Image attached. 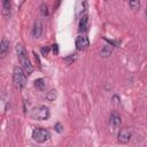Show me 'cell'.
I'll use <instances>...</instances> for the list:
<instances>
[{"instance_id": "obj_4", "label": "cell", "mask_w": 147, "mask_h": 147, "mask_svg": "<svg viewBox=\"0 0 147 147\" xmlns=\"http://www.w3.org/2000/svg\"><path fill=\"white\" fill-rule=\"evenodd\" d=\"M32 138L37 142H45L51 138V133L48 130L42 127H36L32 131Z\"/></svg>"}, {"instance_id": "obj_15", "label": "cell", "mask_w": 147, "mask_h": 147, "mask_svg": "<svg viewBox=\"0 0 147 147\" xmlns=\"http://www.w3.org/2000/svg\"><path fill=\"white\" fill-rule=\"evenodd\" d=\"M39 9H40V14L42 15V16H47L48 15V6L46 5V3H41L40 5V7H39Z\"/></svg>"}, {"instance_id": "obj_13", "label": "cell", "mask_w": 147, "mask_h": 147, "mask_svg": "<svg viewBox=\"0 0 147 147\" xmlns=\"http://www.w3.org/2000/svg\"><path fill=\"white\" fill-rule=\"evenodd\" d=\"M33 85H34L36 88L42 91V90L45 88V86H46V83H45V79H44V78H38V79H36V80L33 82Z\"/></svg>"}, {"instance_id": "obj_1", "label": "cell", "mask_w": 147, "mask_h": 147, "mask_svg": "<svg viewBox=\"0 0 147 147\" xmlns=\"http://www.w3.org/2000/svg\"><path fill=\"white\" fill-rule=\"evenodd\" d=\"M16 53H17V57H18V61L23 68V70L25 71V74L28 75H31L32 71H33V67L28 57V54H26V51L25 48L23 47L22 44H16Z\"/></svg>"}, {"instance_id": "obj_10", "label": "cell", "mask_w": 147, "mask_h": 147, "mask_svg": "<svg viewBox=\"0 0 147 147\" xmlns=\"http://www.w3.org/2000/svg\"><path fill=\"white\" fill-rule=\"evenodd\" d=\"M8 48H9V41L3 37V38L1 39V44H0V54H1L2 57L6 55Z\"/></svg>"}, {"instance_id": "obj_9", "label": "cell", "mask_w": 147, "mask_h": 147, "mask_svg": "<svg viewBox=\"0 0 147 147\" xmlns=\"http://www.w3.org/2000/svg\"><path fill=\"white\" fill-rule=\"evenodd\" d=\"M87 23H88V18H87V15L84 14L80 20H79V26H78V31L79 32H84L87 30Z\"/></svg>"}, {"instance_id": "obj_20", "label": "cell", "mask_w": 147, "mask_h": 147, "mask_svg": "<svg viewBox=\"0 0 147 147\" xmlns=\"http://www.w3.org/2000/svg\"><path fill=\"white\" fill-rule=\"evenodd\" d=\"M74 55H75V54H74ZM74 55H71L70 57H68V59H65L64 61H65V62H68V63H71V62H72V61H74V60L76 59V56H74Z\"/></svg>"}, {"instance_id": "obj_8", "label": "cell", "mask_w": 147, "mask_h": 147, "mask_svg": "<svg viewBox=\"0 0 147 147\" xmlns=\"http://www.w3.org/2000/svg\"><path fill=\"white\" fill-rule=\"evenodd\" d=\"M41 33H42V24H41V22L38 20V21H36L34 24H33L32 34H33L34 38H39V37L41 36Z\"/></svg>"}, {"instance_id": "obj_17", "label": "cell", "mask_w": 147, "mask_h": 147, "mask_svg": "<svg viewBox=\"0 0 147 147\" xmlns=\"http://www.w3.org/2000/svg\"><path fill=\"white\" fill-rule=\"evenodd\" d=\"M129 6L131 7V9H139V7H140V2L138 1V0H136V1H130L129 2Z\"/></svg>"}, {"instance_id": "obj_18", "label": "cell", "mask_w": 147, "mask_h": 147, "mask_svg": "<svg viewBox=\"0 0 147 147\" xmlns=\"http://www.w3.org/2000/svg\"><path fill=\"white\" fill-rule=\"evenodd\" d=\"M54 127H55V130H56L59 133H61V132H62V125H61L60 123H56Z\"/></svg>"}, {"instance_id": "obj_2", "label": "cell", "mask_w": 147, "mask_h": 147, "mask_svg": "<svg viewBox=\"0 0 147 147\" xmlns=\"http://www.w3.org/2000/svg\"><path fill=\"white\" fill-rule=\"evenodd\" d=\"M13 83L17 90H22L26 85V74L22 67H15L13 70Z\"/></svg>"}, {"instance_id": "obj_11", "label": "cell", "mask_w": 147, "mask_h": 147, "mask_svg": "<svg viewBox=\"0 0 147 147\" xmlns=\"http://www.w3.org/2000/svg\"><path fill=\"white\" fill-rule=\"evenodd\" d=\"M85 9H86V2L85 1L77 2V5H76V15L82 17L83 16V13L85 11Z\"/></svg>"}, {"instance_id": "obj_21", "label": "cell", "mask_w": 147, "mask_h": 147, "mask_svg": "<svg viewBox=\"0 0 147 147\" xmlns=\"http://www.w3.org/2000/svg\"><path fill=\"white\" fill-rule=\"evenodd\" d=\"M53 53H54V54H57V53H59V47H57L56 44L53 45Z\"/></svg>"}, {"instance_id": "obj_7", "label": "cell", "mask_w": 147, "mask_h": 147, "mask_svg": "<svg viewBox=\"0 0 147 147\" xmlns=\"http://www.w3.org/2000/svg\"><path fill=\"white\" fill-rule=\"evenodd\" d=\"M121 123H122L121 116H119L116 111H113V113L110 114V117H109V124L111 125V127L116 129V127H118V126L121 125Z\"/></svg>"}, {"instance_id": "obj_16", "label": "cell", "mask_w": 147, "mask_h": 147, "mask_svg": "<svg viewBox=\"0 0 147 147\" xmlns=\"http://www.w3.org/2000/svg\"><path fill=\"white\" fill-rule=\"evenodd\" d=\"M56 91L55 90H52V91H49L48 93H47V95H46V98H47V100H49V101H53L55 98H56Z\"/></svg>"}, {"instance_id": "obj_6", "label": "cell", "mask_w": 147, "mask_h": 147, "mask_svg": "<svg viewBox=\"0 0 147 147\" xmlns=\"http://www.w3.org/2000/svg\"><path fill=\"white\" fill-rule=\"evenodd\" d=\"M75 44H76V48H77L78 51L86 49V48L90 46V41H88L87 37H85V36H78V37L76 38Z\"/></svg>"}, {"instance_id": "obj_12", "label": "cell", "mask_w": 147, "mask_h": 147, "mask_svg": "<svg viewBox=\"0 0 147 147\" xmlns=\"http://www.w3.org/2000/svg\"><path fill=\"white\" fill-rule=\"evenodd\" d=\"M2 14L5 17L10 16V1H8V0L2 1Z\"/></svg>"}, {"instance_id": "obj_3", "label": "cell", "mask_w": 147, "mask_h": 147, "mask_svg": "<svg viewBox=\"0 0 147 147\" xmlns=\"http://www.w3.org/2000/svg\"><path fill=\"white\" fill-rule=\"evenodd\" d=\"M30 116L32 119H36V121H45L49 117V109L46 106H37L32 108Z\"/></svg>"}, {"instance_id": "obj_19", "label": "cell", "mask_w": 147, "mask_h": 147, "mask_svg": "<svg viewBox=\"0 0 147 147\" xmlns=\"http://www.w3.org/2000/svg\"><path fill=\"white\" fill-rule=\"evenodd\" d=\"M48 52H49V48H48V47H42V48H41V53H42L44 56H46V55L48 54Z\"/></svg>"}, {"instance_id": "obj_14", "label": "cell", "mask_w": 147, "mask_h": 147, "mask_svg": "<svg viewBox=\"0 0 147 147\" xmlns=\"http://www.w3.org/2000/svg\"><path fill=\"white\" fill-rule=\"evenodd\" d=\"M111 54V46H109V45H106L102 49H101V56H103V57H107V56H109Z\"/></svg>"}, {"instance_id": "obj_5", "label": "cell", "mask_w": 147, "mask_h": 147, "mask_svg": "<svg viewBox=\"0 0 147 147\" xmlns=\"http://www.w3.org/2000/svg\"><path fill=\"white\" fill-rule=\"evenodd\" d=\"M132 137V130L129 129V127H123L118 131V134H117V139L119 142L122 144H126L129 142V140L131 139Z\"/></svg>"}]
</instances>
